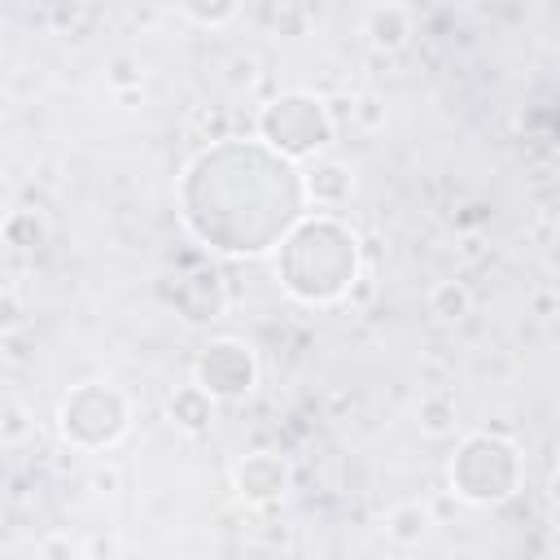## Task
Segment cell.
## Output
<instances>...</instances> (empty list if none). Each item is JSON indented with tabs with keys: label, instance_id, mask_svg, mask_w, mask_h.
Listing matches in <instances>:
<instances>
[{
	"label": "cell",
	"instance_id": "1",
	"mask_svg": "<svg viewBox=\"0 0 560 560\" xmlns=\"http://www.w3.org/2000/svg\"><path fill=\"white\" fill-rule=\"evenodd\" d=\"M276 271L306 306L341 302L359 276V236L337 214H306L280 236Z\"/></svg>",
	"mask_w": 560,
	"mask_h": 560
},
{
	"label": "cell",
	"instance_id": "2",
	"mask_svg": "<svg viewBox=\"0 0 560 560\" xmlns=\"http://www.w3.org/2000/svg\"><path fill=\"white\" fill-rule=\"evenodd\" d=\"M254 131H258V144L276 158H284L289 166L293 162H311L319 158L332 140H337V118H332V105L315 92H280L271 96L258 118H254Z\"/></svg>",
	"mask_w": 560,
	"mask_h": 560
},
{
	"label": "cell",
	"instance_id": "3",
	"mask_svg": "<svg viewBox=\"0 0 560 560\" xmlns=\"http://www.w3.org/2000/svg\"><path fill=\"white\" fill-rule=\"evenodd\" d=\"M451 494L472 508H494L521 486V451L499 433H468L451 455Z\"/></svg>",
	"mask_w": 560,
	"mask_h": 560
},
{
	"label": "cell",
	"instance_id": "4",
	"mask_svg": "<svg viewBox=\"0 0 560 560\" xmlns=\"http://www.w3.org/2000/svg\"><path fill=\"white\" fill-rule=\"evenodd\" d=\"M131 429V402L105 381H83L57 402V433L74 451H109Z\"/></svg>",
	"mask_w": 560,
	"mask_h": 560
},
{
	"label": "cell",
	"instance_id": "5",
	"mask_svg": "<svg viewBox=\"0 0 560 560\" xmlns=\"http://www.w3.org/2000/svg\"><path fill=\"white\" fill-rule=\"evenodd\" d=\"M192 385L214 402H241L258 385V359L241 337H214L192 363Z\"/></svg>",
	"mask_w": 560,
	"mask_h": 560
},
{
	"label": "cell",
	"instance_id": "6",
	"mask_svg": "<svg viewBox=\"0 0 560 560\" xmlns=\"http://www.w3.org/2000/svg\"><path fill=\"white\" fill-rule=\"evenodd\" d=\"M289 481H293V472H289V464L276 451H249V455H241L232 464V490L249 508L280 503L289 494Z\"/></svg>",
	"mask_w": 560,
	"mask_h": 560
},
{
	"label": "cell",
	"instance_id": "7",
	"mask_svg": "<svg viewBox=\"0 0 560 560\" xmlns=\"http://www.w3.org/2000/svg\"><path fill=\"white\" fill-rule=\"evenodd\" d=\"M298 184H302V201L315 206L319 214H332L354 197V171L341 158H328V153L311 158L298 171Z\"/></svg>",
	"mask_w": 560,
	"mask_h": 560
},
{
	"label": "cell",
	"instance_id": "8",
	"mask_svg": "<svg viewBox=\"0 0 560 560\" xmlns=\"http://www.w3.org/2000/svg\"><path fill=\"white\" fill-rule=\"evenodd\" d=\"M363 35L376 52H402L416 35V13L398 0H385V4H372L363 13Z\"/></svg>",
	"mask_w": 560,
	"mask_h": 560
},
{
	"label": "cell",
	"instance_id": "9",
	"mask_svg": "<svg viewBox=\"0 0 560 560\" xmlns=\"http://www.w3.org/2000/svg\"><path fill=\"white\" fill-rule=\"evenodd\" d=\"M214 398L206 394V389H197L192 381L188 385H175L171 394H166V416H171V424L175 429H184V433H206L210 424H214Z\"/></svg>",
	"mask_w": 560,
	"mask_h": 560
},
{
	"label": "cell",
	"instance_id": "10",
	"mask_svg": "<svg viewBox=\"0 0 560 560\" xmlns=\"http://www.w3.org/2000/svg\"><path fill=\"white\" fill-rule=\"evenodd\" d=\"M433 529V512L424 503H394L381 521V534L394 542V547H420Z\"/></svg>",
	"mask_w": 560,
	"mask_h": 560
},
{
	"label": "cell",
	"instance_id": "11",
	"mask_svg": "<svg viewBox=\"0 0 560 560\" xmlns=\"http://www.w3.org/2000/svg\"><path fill=\"white\" fill-rule=\"evenodd\" d=\"M424 306H429L433 319H442V324H459V319L472 315V293H468L464 280H438V284H429Z\"/></svg>",
	"mask_w": 560,
	"mask_h": 560
},
{
	"label": "cell",
	"instance_id": "12",
	"mask_svg": "<svg viewBox=\"0 0 560 560\" xmlns=\"http://www.w3.org/2000/svg\"><path fill=\"white\" fill-rule=\"evenodd\" d=\"M416 416H420V429H424L429 438L455 433V402H451L446 394H424L420 407H416Z\"/></svg>",
	"mask_w": 560,
	"mask_h": 560
},
{
	"label": "cell",
	"instance_id": "13",
	"mask_svg": "<svg viewBox=\"0 0 560 560\" xmlns=\"http://www.w3.org/2000/svg\"><path fill=\"white\" fill-rule=\"evenodd\" d=\"M0 232H4V241H9V245H22V249H35V245L48 236L44 219H39V214H31V210L9 214V219L0 223Z\"/></svg>",
	"mask_w": 560,
	"mask_h": 560
},
{
	"label": "cell",
	"instance_id": "14",
	"mask_svg": "<svg viewBox=\"0 0 560 560\" xmlns=\"http://www.w3.org/2000/svg\"><path fill=\"white\" fill-rule=\"evenodd\" d=\"M179 18L192 22V26L219 31V26H228V22L241 18V4H179Z\"/></svg>",
	"mask_w": 560,
	"mask_h": 560
},
{
	"label": "cell",
	"instance_id": "15",
	"mask_svg": "<svg viewBox=\"0 0 560 560\" xmlns=\"http://www.w3.org/2000/svg\"><path fill=\"white\" fill-rule=\"evenodd\" d=\"M346 105H350V122H359L363 131H381V127H385V101H381V96L359 92V96H350Z\"/></svg>",
	"mask_w": 560,
	"mask_h": 560
},
{
	"label": "cell",
	"instance_id": "16",
	"mask_svg": "<svg viewBox=\"0 0 560 560\" xmlns=\"http://www.w3.org/2000/svg\"><path fill=\"white\" fill-rule=\"evenodd\" d=\"M35 560H79V542H74L66 529H52V534L39 538Z\"/></svg>",
	"mask_w": 560,
	"mask_h": 560
},
{
	"label": "cell",
	"instance_id": "17",
	"mask_svg": "<svg viewBox=\"0 0 560 560\" xmlns=\"http://www.w3.org/2000/svg\"><path fill=\"white\" fill-rule=\"evenodd\" d=\"M26 324V306H22V298H18V289H9V284H0V337H9V332H18Z\"/></svg>",
	"mask_w": 560,
	"mask_h": 560
},
{
	"label": "cell",
	"instance_id": "18",
	"mask_svg": "<svg viewBox=\"0 0 560 560\" xmlns=\"http://www.w3.org/2000/svg\"><path fill=\"white\" fill-rule=\"evenodd\" d=\"M105 79H109V88H114V92H122V96H127V88H140V61H136V57H114Z\"/></svg>",
	"mask_w": 560,
	"mask_h": 560
}]
</instances>
